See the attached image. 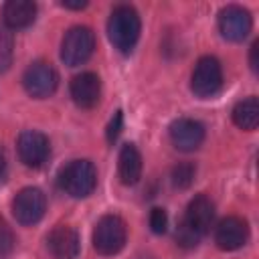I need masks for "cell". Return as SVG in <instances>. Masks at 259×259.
I'll return each mask as SVG.
<instances>
[{
  "label": "cell",
  "mask_w": 259,
  "mask_h": 259,
  "mask_svg": "<svg viewBox=\"0 0 259 259\" xmlns=\"http://www.w3.org/2000/svg\"><path fill=\"white\" fill-rule=\"evenodd\" d=\"M59 186L73 198L89 196L97 186V170L89 160H71L59 172Z\"/></svg>",
  "instance_id": "cell-2"
},
{
  "label": "cell",
  "mask_w": 259,
  "mask_h": 259,
  "mask_svg": "<svg viewBox=\"0 0 259 259\" xmlns=\"http://www.w3.org/2000/svg\"><path fill=\"white\" fill-rule=\"evenodd\" d=\"M45 210H47V198L40 188L26 186L12 198V214L24 227L36 225L45 217Z\"/></svg>",
  "instance_id": "cell-7"
},
{
  "label": "cell",
  "mask_w": 259,
  "mask_h": 259,
  "mask_svg": "<svg viewBox=\"0 0 259 259\" xmlns=\"http://www.w3.org/2000/svg\"><path fill=\"white\" fill-rule=\"evenodd\" d=\"M223 87V67L217 57L204 55L196 61L192 77H190V89L196 97L208 99L214 97Z\"/></svg>",
  "instance_id": "cell-4"
},
{
  "label": "cell",
  "mask_w": 259,
  "mask_h": 259,
  "mask_svg": "<svg viewBox=\"0 0 259 259\" xmlns=\"http://www.w3.org/2000/svg\"><path fill=\"white\" fill-rule=\"evenodd\" d=\"M166 227H168V214H166V210L160 208V206H154L150 210V229H152V233L162 235L166 231Z\"/></svg>",
  "instance_id": "cell-21"
},
{
  "label": "cell",
  "mask_w": 259,
  "mask_h": 259,
  "mask_svg": "<svg viewBox=\"0 0 259 259\" xmlns=\"http://www.w3.org/2000/svg\"><path fill=\"white\" fill-rule=\"evenodd\" d=\"M233 123L245 132H253L259 123V99L255 95L239 101L233 107Z\"/></svg>",
  "instance_id": "cell-17"
},
{
  "label": "cell",
  "mask_w": 259,
  "mask_h": 259,
  "mask_svg": "<svg viewBox=\"0 0 259 259\" xmlns=\"http://www.w3.org/2000/svg\"><path fill=\"white\" fill-rule=\"evenodd\" d=\"M95 49V34L89 26H73L65 32L61 42V59L69 67L83 65Z\"/></svg>",
  "instance_id": "cell-5"
},
{
  "label": "cell",
  "mask_w": 259,
  "mask_h": 259,
  "mask_svg": "<svg viewBox=\"0 0 259 259\" xmlns=\"http://www.w3.org/2000/svg\"><path fill=\"white\" fill-rule=\"evenodd\" d=\"M257 51H259V42L255 40L251 45V53H249V65H251L253 71H257Z\"/></svg>",
  "instance_id": "cell-24"
},
{
  "label": "cell",
  "mask_w": 259,
  "mask_h": 259,
  "mask_svg": "<svg viewBox=\"0 0 259 259\" xmlns=\"http://www.w3.org/2000/svg\"><path fill=\"white\" fill-rule=\"evenodd\" d=\"M18 158L28 168H40L51 154L49 138L38 130H24L16 142Z\"/></svg>",
  "instance_id": "cell-9"
},
{
  "label": "cell",
  "mask_w": 259,
  "mask_h": 259,
  "mask_svg": "<svg viewBox=\"0 0 259 259\" xmlns=\"http://www.w3.org/2000/svg\"><path fill=\"white\" fill-rule=\"evenodd\" d=\"M170 142L180 152H194L204 142V125L190 117H178L168 127Z\"/></svg>",
  "instance_id": "cell-10"
},
{
  "label": "cell",
  "mask_w": 259,
  "mask_h": 259,
  "mask_svg": "<svg viewBox=\"0 0 259 259\" xmlns=\"http://www.w3.org/2000/svg\"><path fill=\"white\" fill-rule=\"evenodd\" d=\"M212 221H214V204H212V200L206 194H196L188 202L182 223L190 231H194L198 237H202L204 233H208Z\"/></svg>",
  "instance_id": "cell-12"
},
{
  "label": "cell",
  "mask_w": 259,
  "mask_h": 259,
  "mask_svg": "<svg viewBox=\"0 0 259 259\" xmlns=\"http://www.w3.org/2000/svg\"><path fill=\"white\" fill-rule=\"evenodd\" d=\"M6 168H8V166H6V156H4L2 150H0V180L6 176Z\"/></svg>",
  "instance_id": "cell-26"
},
{
  "label": "cell",
  "mask_w": 259,
  "mask_h": 259,
  "mask_svg": "<svg viewBox=\"0 0 259 259\" xmlns=\"http://www.w3.org/2000/svg\"><path fill=\"white\" fill-rule=\"evenodd\" d=\"M22 87L24 91L34 99L51 97L59 87V75L51 63L36 61L26 67L22 75Z\"/></svg>",
  "instance_id": "cell-6"
},
{
  "label": "cell",
  "mask_w": 259,
  "mask_h": 259,
  "mask_svg": "<svg viewBox=\"0 0 259 259\" xmlns=\"http://www.w3.org/2000/svg\"><path fill=\"white\" fill-rule=\"evenodd\" d=\"M249 241V225L245 219L227 217L214 229V243L223 251H237Z\"/></svg>",
  "instance_id": "cell-11"
},
{
  "label": "cell",
  "mask_w": 259,
  "mask_h": 259,
  "mask_svg": "<svg viewBox=\"0 0 259 259\" xmlns=\"http://www.w3.org/2000/svg\"><path fill=\"white\" fill-rule=\"evenodd\" d=\"M14 247H16V237H14L12 229L4 221H0V259H8L14 251Z\"/></svg>",
  "instance_id": "cell-19"
},
{
  "label": "cell",
  "mask_w": 259,
  "mask_h": 259,
  "mask_svg": "<svg viewBox=\"0 0 259 259\" xmlns=\"http://www.w3.org/2000/svg\"><path fill=\"white\" fill-rule=\"evenodd\" d=\"M121 125H123V113H121V111H115L113 119H111L109 125H107V142H109V144H113V142L117 140V136H119V132H121Z\"/></svg>",
  "instance_id": "cell-23"
},
{
  "label": "cell",
  "mask_w": 259,
  "mask_h": 259,
  "mask_svg": "<svg viewBox=\"0 0 259 259\" xmlns=\"http://www.w3.org/2000/svg\"><path fill=\"white\" fill-rule=\"evenodd\" d=\"M71 97L77 103V107L81 109H93L99 103L101 97V81L95 73H79L71 79L69 85Z\"/></svg>",
  "instance_id": "cell-13"
},
{
  "label": "cell",
  "mask_w": 259,
  "mask_h": 259,
  "mask_svg": "<svg viewBox=\"0 0 259 259\" xmlns=\"http://www.w3.org/2000/svg\"><path fill=\"white\" fill-rule=\"evenodd\" d=\"M194 176H196V166L192 162H180V164H176L172 168V174H170L174 188H180V190L188 188L194 182Z\"/></svg>",
  "instance_id": "cell-18"
},
{
  "label": "cell",
  "mask_w": 259,
  "mask_h": 259,
  "mask_svg": "<svg viewBox=\"0 0 259 259\" xmlns=\"http://www.w3.org/2000/svg\"><path fill=\"white\" fill-rule=\"evenodd\" d=\"M140 30L142 22L134 6L119 4L111 10V16L107 20V36L117 51L130 53L140 38Z\"/></svg>",
  "instance_id": "cell-1"
},
{
  "label": "cell",
  "mask_w": 259,
  "mask_h": 259,
  "mask_svg": "<svg viewBox=\"0 0 259 259\" xmlns=\"http://www.w3.org/2000/svg\"><path fill=\"white\" fill-rule=\"evenodd\" d=\"M217 24H219V32H221V36L225 40L241 42L251 32L253 18H251V12L247 8L237 6V4H231V6H225L219 12Z\"/></svg>",
  "instance_id": "cell-8"
},
{
  "label": "cell",
  "mask_w": 259,
  "mask_h": 259,
  "mask_svg": "<svg viewBox=\"0 0 259 259\" xmlns=\"http://www.w3.org/2000/svg\"><path fill=\"white\" fill-rule=\"evenodd\" d=\"M12 36L4 28H0V71H6L12 63Z\"/></svg>",
  "instance_id": "cell-20"
},
{
  "label": "cell",
  "mask_w": 259,
  "mask_h": 259,
  "mask_svg": "<svg viewBox=\"0 0 259 259\" xmlns=\"http://www.w3.org/2000/svg\"><path fill=\"white\" fill-rule=\"evenodd\" d=\"M47 247L55 259H75L79 255L81 241L75 229L67 225H57L47 237Z\"/></svg>",
  "instance_id": "cell-14"
},
{
  "label": "cell",
  "mask_w": 259,
  "mask_h": 259,
  "mask_svg": "<svg viewBox=\"0 0 259 259\" xmlns=\"http://www.w3.org/2000/svg\"><path fill=\"white\" fill-rule=\"evenodd\" d=\"M127 227L117 214H105L93 229V249L99 255H115L125 247Z\"/></svg>",
  "instance_id": "cell-3"
},
{
  "label": "cell",
  "mask_w": 259,
  "mask_h": 259,
  "mask_svg": "<svg viewBox=\"0 0 259 259\" xmlns=\"http://www.w3.org/2000/svg\"><path fill=\"white\" fill-rule=\"evenodd\" d=\"M61 6L69 8V10H81V8L87 6V2H69V0H65V2H61Z\"/></svg>",
  "instance_id": "cell-25"
},
{
  "label": "cell",
  "mask_w": 259,
  "mask_h": 259,
  "mask_svg": "<svg viewBox=\"0 0 259 259\" xmlns=\"http://www.w3.org/2000/svg\"><path fill=\"white\" fill-rule=\"evenodd\" d=\"M34 18H36V4L30 0H8L2 6V20L12 30L30 26Z\"/></svg>",
  "instance_id": "cell-15"
},
{
  "label": "cell",
  "mask_w": 259,
  "mask_h": 259,
  "mask_svg": "<svg viewBox=\"0 0 259 259\" xmlns=\"http://www.w3.org/2000/svg\"><path fill=\"white\" fill-rule=\"evenodd\" d=\"M198 239H200V237H198L194 231H190L184 223H180V227L176 229V241H178V245L184 247V249H192V247H196Z\"/></svg>",
  "instance_id": "cell-22"
},
{
  "label": "cell",
  "mask_w": 259,
  "mask_h": 259,
  "mask_svg": "<svg viewBox=\"0 0 259 259\" xmlns=\"http://www.w3.org/2000/svg\"><path fill=\"white\" fill-rule=\"evenodd\" d=\"M119 180L125 186H134L142 178V156L134 144H123L117 156Z\"/></svg>",
  "instance_id": "cell-16"
}]
</instances>
